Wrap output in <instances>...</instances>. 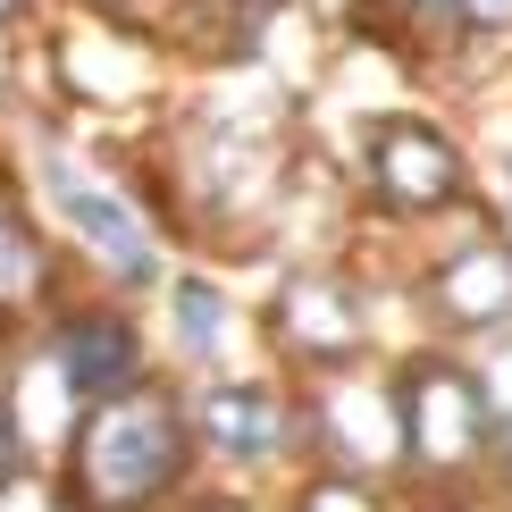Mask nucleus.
Returning a JSON list of instances; mask_svg holds the SVG:
<instances>
[{"instance_id": "nucleus-1", "label": "nucleus", "mask_w": 512, "mask_h": 512, "mask_svg": "<svg viewBox=\"0 0 512 512\" xmlns=\"http://www.w3.org/2000/svg\"><path fill=\"white\" fill-rule=\"evenodd\" d=\"M403 437H412V471H429V487H445V496H471L479 479H496L487 387L462 345H429L412 361V378H403Z\"/></svg>"}, {"instance_id": "nucleus-2", "label": "nucleus", "mask_w": 512, "mask_h": 512, "mask_svg": "<svg viewBox=\"0 0 512 512\" xmlns=\"http://www.w3.org/2000/svg\"><path fill=\"white\" fill-rule=\"evenodd\" d=\"M361 185L387 219H445L471 202V143L437 110H378L361 126Z\"/></svg>"}, {"instance_id": "nucleus-3", "label": "nucleus", "mask_w": 512, "mask_h": 512, "mask_svg": "<svg viewBox=\"0 0 512 512\" xmlns=\"http://www.w3.org/2000/svg\"><path fill=\"white\" fill-rule=\"evenodd\" d=\"M185 462V420L160 395H110L76 437V479L101 512H143L177 487Z\"/></svg>"}, {"instance_id": "nucleus-4", "label": "nucleus", "mask_w": 512, "mask_h": 512, "mask_svg": "<svg viewBox=\"0 0 512 512\" xmlns=\"http://www.w3.org/2000/svg\"><path fill=\"white\" fill-rule=\"evenodd\" d=\"M420 303L445 345H496L512 336V227H471L420 269Z\"/></svg>"}, {"instance_id": "nucleus-5", "label": "nucleus", "mask_w": 512, "mask_h": 512, "mask_svg": "<svg viewBox=\"0 0 512 512\" xmlns=\"http://www.w3.org/2000/svg\"><path fill=\"white\" fill-rule=\"evenodd\" d=\"M42 185H51V202H59V219L76 227L84 244H93V261L118 277V286H152L160 277V244H152V227L135 219L118 194H101L93 177H84L76 160H59V152H42Z\"/></svg>"}, {"instance_id": "nucleus-6", "label": "nucleus", "mask_w": 512, "mask_h": 512, "mask_svg": "<svg viewBox=\"0 0 512 512\" xmlns=\"http://www.w3.org/2000/svg\"><path fill=\"white\" fill-rule=\"evenodd\" d=\"M286 328H294V353L311 361H353L370 345V328H361V294L345 277H294L286 286Z\"/></svg>"}, {"instance_id": "nucleus-7", "label": "nucleus", "mask_w": 512, "mask_h": 512, "mask_svg": "<svg viewBox=\"0 0 512 512\" xmlns=\"http://www.w3.org/2000/svg\"><path fill=\"white\" fill-rule=\"evenodd\" d=\"M135 328L126 319H76L68 336H59V370H68L76 395H118L126 378H135Z\"/></svg>"}, {"instance_id": "nucleus-8", "label": "nucleus", "mask_w": 512, "mask_h": 512, "mask_svg": "<svg viewBox=\"0 0 512 512\" xmlns=\"http://www.w3.org/2000/svg\"><path fill=\"white\" fill-rule=\"evenodd\" d=\"M202 429L219 437L227 454H244V462H252V454H277V445H286V429H294V420L277 412L269 395H236V387H227V395H210Z\"/></svg>"}, {"instance_id": "nucleus-9", "label": "nucleus", "mask_w": 512, "mask_h": 512, "mask_svg": "<svg viewBox=\"0 0 512 512\" xmlns=\"http://www.w3.org/2000/svg\"><path fill=\"white\" fill-rule=\"evenodd\" d=\"M177 336H185V353H194V361H219L227 353L236 311H227V294L210 286V277H185V286H177Z\"/></svg>"}, {"instance_id": "nucleus-10", "label": "nucleus", "mask_w": 512, "mask_h": 512, "mask_svg": "<svg viewBox=\"0 0 512 512\" xmlns=\"http://www.w3.org/2000/svg\"><path fill=\"white\" fill-rule=\"evenodd\" d=\"M479 387H487V437H496V496L512 504V336L479 345Z\"/></svg>"}, {"instance_id": "nucleus-11", "label": "nucleus", "mask_w": 512, "mask_h": 512, "mask_svg": "<svg viewBox=\"0 0 512 512\" xmlns=\"http://www.w3.org/2000/svg\"><path fill=\"white\" fill-rule=\"evenodd\" d=\"M454 51H496V59H512V0H462L454 42H445L437 59H454Z\"/></svg>"}, {"instance_id": "nucleus-12", "label": "nucleus", "mask_w": 512, "mask_h": 512, "mask_svg": "<svg viewBox=\"0 0 512 512\" xmlns=\"http://www.w3.org/2000/svg\"><path fill=\"white\" fill-rule=\"evenodd\" d=\"M378 17H387L395 34H412L420 51H445L454 42V17H462V0H370Z\"/></svg>"}, {"instance_id": "nucleus-13", "label": "nucleus", "mask_w": 512, "mask_h": 512, "mask_svg": "<svg viewBox=\"0 0 512 512\" xmlns=\"http://www.w3.org/2000/svg\"><path fill=\"white\" fill-rule=\"evenodd\" d=\"M303 512H387V496H378V479H353V471H328L311 479Z\"/></svg>"}, {"instance_id": "nucleus-14", "label": "nucleus", "mask_w": 512, "mask_h": 512, "mask_svg": "<svg viewBox=\"0 0 512 512\" xmlns=\"http://www.w3.org/2000/svg\"><path fill=\"white\" fill-rule=\"evenodd\" d=\"M42 277V252H34V236L17 219H0V294H26Z\"/></svg>"}, {"instance_id": "nucleus-15", "label": "nucleus", "mask_w": 512, "mask_h": 512, "mask_svg": "<svg viewBox=\"0 0 512 512\" xmlns=\"http://www.w3.org/2000/svg\"><path fill=\"white\" fill-rule=\"evenodd\" d=\"M487 177H496V202H504V210H496V219L512 227V135L496 143V152H487Z\"/></svg>"}]
</instances>
